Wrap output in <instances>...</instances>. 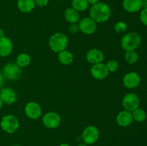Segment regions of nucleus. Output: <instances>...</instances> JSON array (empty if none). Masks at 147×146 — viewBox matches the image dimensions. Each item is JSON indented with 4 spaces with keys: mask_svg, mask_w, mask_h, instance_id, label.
<instances>
[{
    "mask_svg": "<svg viewBox=\"0 0 147 146\" xmlns=\"http://www.w3.org/2000/svg\"><path fill=\"white\" fill-rule=\"evenodd\" d=\"M89 14L90 18L96 23H102L109 19L111 15V10L106 3L98 2L92 6Z\"/></svg>",
    "mask_w": 147,
    "mask_h": 146,
    "instance_id": "1",
    "label": "nucleus"
},
{
    "mask_svg": "<svg viewBox=\"0 0 147 146\" xmlns=\"http://www.w3.org/2000/svg\"><path fill=\"white\" fill-rule=\"evenodd\" d=\"M142 44V37L136 32H129L125 34L121 39V45L126 51L135 50Z\"/></svg>",
    "mask_w": 147,
    "mask_h": 146,
    "instance_id": "2",
    "label": "nucleus"
},
{
    "mask_svg": "<svg viewBox=\"0 0 147 146\" xmlns=\"http://www.w3.org/2000/svg\"><path fill=\"white\" fill-rule=\"evenodd\" d=\"M68 40L65 34L63 33H55L50 37L49 40V46L55 52H60L67 47Z\"/></svg>",
    "mask_w": 147,
    "mask_h": 146,
    "instance_id": "3",
    "label": "nucleus"
},
{
    "mask_svg": "<svg viewBox=\"0 0 147 146\" xmlns=\"http://www.w3.org/2000/svg\"><path fill=\"white\" fill-rule=\"evenodd\" d=\"M22 68L16 62H9L4 65L3 68V76L9 80H17L21 77Z\"/></svg>",
    "mask_w": 147,
    "mask_h": 146,
    "instance_id": "4",
    "label": "nucleus"
},
{
    "mask_svg": "<svg viewBox=\"0 0 147 146\" xmlns=\"http://www.w3.org/2000/svg\"><path fill=\"white\" fill-rule=\"evenodd\" d=\"M20 126L19 120L15 116L7 115L3 117L1 121V127L7 133H13L17 130Z\"/></svg>",
    "mask_w": 147,
    "mask_h": 146,
    "instance_id": "5",
    "label": "nucleus"
},
{
    "mask_svg": "<svg viewBox=\"0 0 147 146\" xmlns=\"http://www.w3.org/2000/svg\"><path fill=\"white\" fill-rule=\"evenodd\" d=\"M99 131L98 128L95 126H88L82 133V140L85 142L86 144H94L99 138Z\"/></svg>",
    "mask_w": 147,
    "mask_h": 146,
    "instance_id": "6",
    "label": "nucleus"
},
{
    "mask_svg": "<svg viewBox=\"0 0 147 146\" xmlns=\"http://www.w3.org/2000/svg\"><path fill=\"white\" fill-rule=\"evenodd\" d=\"M139 98L134 93H129L124 96L122 101L123 107L125 108V110L132 113L136 109H137L139 106Z\"/></svg>",
    "mask_w": 147,
    "mask_h": 146,
    "instance_id": "7",
    "label": "nucleus"
},
{
    "mask_svg": "<svg viewBox=\"0 0 147 146\" xmlns=\"http://www.w3.org/2000/svg\"><path fill=\"white\" fill-rule=\"evenodd\" d=\"M61 117L55 112H48L42 117V123L47 128L54 129L60 124Z\"/></svg>",
    "mask_w": 147,
    "mask_h": 146,
    "instance_id": "8",
    "label": "nucleus"
},
{
    "mask_svg": "<svg viewBox=\"0 0 147 146\" xmlns=\"http://www.w3.org/2000/svg\"><path fill=\"white\" fill-rule=\"evenodd\" d=\"M78 27L79 29L84 34H92L96 31L97 25L90 17H85L79 21Z\"/></svg>",
    "mask_w": 147,
    "mask_h": 146,
    "instance_id": "9",
    "label": "nucleus"
},
{
    "mask_svg": "<svg viewBox=\"0 0 147 146\" xmlns=\"http://www.w3.org/2000/svg\"><path fill=\"white\" fill-rule=\"evenodd\" d=\"M24 112L29 118L33 120L38 119L42 115L41 107L35 102H30L27 103L24 107Z\"/></svg>",
    "mask_w": 147,
    "mask_h": 146,
    "instance_id": "10",
    "label": "nucleus"
},
{
    "mask_svg": "<svg viewBox=\"0 0 147 146\" xmlns=\"http://www.w3.org/2000/svg\"><path fill=\"white\" fill-rule=\"evenodd\" d=\"M90 73L95 79L101 80L106 78L109 75V72L106 64L100 62L95 64L92 66L91 69H90Z\"/></svg>",
    "mask_w": 147,
    "mask_h": 146,
    "instance_id": "11",
    "label": "nucleus"
},
{
    "mask_svg": "<svg viewBox=\"0 0 147 146\" xmlns=\"http://www.w3.org/2000/svg\"><path fill=\"white\" fill-rule=\"evenodd\" d=\"M141 78L139 74L135 72L127 73L123 78V83L126 88H136L140 84Z\"/></svg>",
    "mask_w": 147,
    "mask_h": 146,
    "instance_id": "12",
    "label": "nucleus"
},
{
    "mask_svg": "<svg viewBox=\"0 0 147 146\" xmlns=\"http://www.w3.org/2000/svg\"><path fill=\"white\" fill-rule=\"evenodd\" d=\"M133 121L134 118L132 113L127 110L120 112L116 116V123L121 127H128L133 123Z\"/></svg>",
    "mask_w": 147,
    "mask_h": 146,
    "instance_id": "13",
    "label": "nucleus"
},
{
    "mask_svg": "<svg viewBox=\"0 0 147 146\" xmlns=\"http://www.w3.org/2000/svg\"><path fill=\"white\" fill-rule=\"evenodd\" d=\"M86 60L90 64H98L103 61L104 54L101 50L98 49H91L86 54Z\"/></svg>",
    "mask_w": 147,
    "mask_h": 146,
    "instance_id": "14",
    "label": "nucleus"
},
{
    "mask_svg": "<svg viewBox=\"0 0 147 146\" xmlns=\"http://www.w3.org/2000/svg\"><path fill=\"white\" fill-rule=\"evenodd\" d=\"M13 44L11 40L7 37L0 38V56L3 57L10 55L12 52Z\"/></svg>",
    "mask_w": 147,
    "mask_h": 146,
    "instance_id": "15",
    "label": "nucleus"
},
{
    "mask_svg": "<svg viewBox=\"0 0 147 146\" xmlns=\"http://www.w3.org/2000/svg\"><path fill=\"white\" fill-rule=\"evenodd\" d=\"M0 97L3 102L6 104H13L17 100V94L11 88H4L0 92Z\"/></svg>",
    "mask_w": 147,
    "mask_h": 146,
    "instance_id": "16",
    "label": "nucleus"
},
{
    "mask_svg": "<svg viewBox=\"0 0 147 146\" xmlns=\"http://www.w3.org/2000/svg\"><path fill=\"white\" fill-rule=\"evenodd\" d=\"M123 7L125 10L130 13L139 11L143 7L142 0H123Z\"/></svg>",
    "mask_w": 147,
    "mask_h": 146,
    "instance_id": "17",
    "label": "nucleus"
},
{
    "mask_svg": "<svg viewBox=\"0 0 147 146\" xmlns=\"http://www.w3.org/2000/svg\"><path fill=\"white\" fill-rule=\"evenodd\" d=\"M64 17L66 21L70 24H76L80 20V14L79 11L73 8H68L65 9L64 12Z\"/></svg>",
    "mask_w": 147,
    "mask_h": 146,
    "instance_id": "18",
    "label": "nucleus"
},
{
    "mask_svg": "<svg viewBox=\"0 0 147 146\" xmlns=\"http://www.w3.org/2000/svg\"><path fill=\"white\" fill-rule=\"evenodd\" d=\"M18 8L22 12L29 13L33 10L35 7L34 0H18Z\"/></svg>",
    "mask_w": 147,
    "mask_h": 146,
    "instance_id": "19",
    "label": "nucleus"
},
{
    "mask_svg": "<svg viewBox=\"0 0 147 146\" xmlns=\"http://www.w3.org/2000/svg\"><path fill=\"white\" fill-rule=\"evenodd\" d=\"M58 60L61 64L67 65V64H71L72 62L73 61V55L70 52L65 50L59 52Z\"/></svg>",
    "mask_w": 147,
    "mask_h": 146,
    "instance_id": "20",
    "label": "nucleus"
},
{
    "mask_svg": "<svg viewBox=\"0 0 147 146\" xmlns=\"http://www.w3.org/2000/svg\"><path fill=\"white\" fill-rule=\"evenodd\" d=\"M30 62H31V58H30V55L26 53H20L16 59V63L21 68L28 66Z\"/></svg>",
    "mask_w": 147,
    "mask_h": 146,
    "instance_id": "21",
    "label": "nucleus"
},
{
    "mask_svg": "<svg viewBox=\"0 0 147 146\" xmlns=\"http://www.w3.org/2000/svg\"><path fill=\"white\" fill-rule=\"evenodd\" d=\"M72 6L78 11H83L88 7V2L87 0H72Z\"/></svg>",
    "mask_w": 147,
    "mask_h": 146,
    "instance_id": "22",
    "label": "nucleus"
},
{
    "mask_svg": "<svg viewBox=\"0 0 147 146\" xmlns=\"http://www.w3.org/2000/svg\"><path fill=\"white\" fill-rule=\"evenodd\" d=\"M132 115H133L134 120L139 123L144 121L146 118V113L143 109L138 107L137 109L132 112Z\"/></svg>",
    "mask_w": 147,
    "mask_h": 146,
    "instance_id": "23",
    "label": "nucleus"
},
{
    "mask_svg": "<svg viewBox=\"0 0 147 146\" xmlns=\"http://www.w3.org/2000/svg\"><path fill=\"white\" fill-rule=\"evenodd\" d=\"M138 59H139V55L135 50L126 51L125 60L129 64H134L138 61Z\"/></svg>",
    "mask_w": 147,
    "mask_h": 146,
    "instance_id": "24",
    "label": "nucleus"
},
{
    "mask_svg": "<svg viewBox=\"0 0 147 146\" xmlns=\"http://www.w3.org/2000/svg\"><path fill=\"white\" fill-rule=\"evenodd\" d=\"M114 29L115 31L117 33H122L124 32L127 29V24L124 22V21H118L116 23L114 26Z\"/></svg>",
    "mask_w": 147,
    "mask_h": 146,
    "instance_id": "25",
    "label": "nucleus"
},
{
    "mask_svg": "<svg viewBox=\"0 0 147 146\" xmlns=\"http://www.w3.org/2000/svg\"><path fill=\"white\" fill-rule=\"evenodd\" d=\"M106 65V67H107L109 72H116V70L119 69V66L118 62L115 60H109Z\"/></svg>",
    "mask_w": 147,
    "mask_h": 146,
    "instance_id": "26",
    "label": "nucleus"
},
{
    "mask_svg": "<svg viewBox=\"0 0 147 146\" xmlns=\"http://www.w3.org/2000/svg\"><path fill=\"white\" fill-rule=\"evenodd\" d=\"M140 19L144 25L147 26V9H144L141 11Z\"/></svg>",
    "mask_w": 147,
    "mask_h": 146,
    "instance_id": "27",
    "label": "nucleus"
},
{
    "mask_svg": "<svg viewBox=\"0 0 147 146\" xmlns=\"http://www.w3.org/2000/svg\"><path fill=\"white\" fill-rule=\"evenodd\" d=\"M68 30L71 34H76L80 30L78 24H77V23L76 24H70V25L68 27Z\"/></svg>",
    "mask_w": 147,
    "mask_h": 146,
    "instance_id": "28",
    "label": "nucleus"
},
{
    "mask_svg": "<svg viewBox=\"0 0 147 146\" xmlns=\"http://www.w3.org/2000/svg\"><path fill=\"white\" fill-rule=\"evenodd\" d=\"M49 0H34L35 4L39 7H45L48 4Z\"/></svg>",
    "mask_w": 147,
    "mask_h": 146,
    "instance_id": "29",
    "label": "nucleus"
},
{
    "mask_svg": "<svg viewBox=\"0 0 147 146\" xmlns=\"http://www.w3.org/2000/svg\"><path fill=\"white\" fill-rule=\"evenodd\" d=\"M3 83H4V76H3V74L0 72V88L2 87Z\"/></svg>",
    "mask_w": 147,
    "mask_h": 146,
    "instance_id": "30",
    "label": "nucleus"
},
{
    "mask_svg": "<svg viewBox=\"0 0 147 146\" xmlns=\"http://www.w3.org/2000/svg\"><path fill=\"white\" fill-rule=\"evenodd\" d=\"M88 2V4H96V3H98L99 1V0H87Z\"/></svg>",
    "mask_w": 147,
    "mask_h": 146,
    "instance_id": "31",
    "label": "nucleus"
},
{
    "mask_svg": "<svg viewBox=\"0 0 147 146\" xmlns=\"http://www.w3.org/2000/svg\"><path fill=\"white\" fill-rule=\"evenodd\" d=\"M144 9H147V0L143 1V7Z\"/></svg>",
    "mask_w": 147,
    "mask_h": 146,
    "instance_id": "32",
    "label": "nucleus"
},
{
    "mask_svg": "<svg viewBox=\"0 0 147 146\" xmlns=\"http://www.w3.org/2000/svg\"><path fill=\"white\" fill-rule=\"evenodd\" d=\"M3 37H4V32L2 29H0V38H1Z\"/></svg>",
    "mask_w": 147,
    "mask_h": 146,
    "instance_id": "33",
    "label": "nucleus"
},
{
    "mask_svg": "<svg viewBox=\"0 0 147 146\" xmlns=\"http://www.w3.org/2000/svg\"><path fill=\"white\" fill-rule=\"evenodd\" d=\"M59 146H70V145L67 144V143H62V144H60Z\"/></svg>",
    "mask_w": 147,
    "mask_h": 146,
    "instance_id": "34",
    "label": "nucleus"
},
{
    "mask_svg": "<svg viewBox=\"0 0 147 146\" xmlns=\"http://www.w3.org/2000/svg\"><path fill=\"white\" fill-rule=\"evenodd\" d=\"M2 104H3V102L2 100H1V97H0V109H1V107H2Z\"/></svg>",
    "mask_w": 147,
    "mask_h": 146,
    "instance_id": "35",
    "label": "nucleus"
},
{
    "mask_svg": "<svg viewBox=\"0 0 147 146\" xmlns=\"http://www.w3.org/2000/svg\"><path fill=\"white\" fill-rule=\"evenodd\" d=\"M78 146H87V145H86V143H80V144H79Z\"/></svg>",
    "mask_w": 147,
    "mask_h": 146,
    "instance_id": "36",
    "label": "nucleus"
},
{
    "mask_svg": "<svg viewBox=\"0 0 147 146\" xmlns=\"http://www.w3.org/2000/svg\"><path fill=\"white\" fill-rule=\"evenodd\" d=\"M12 146H22V145H14Z\"/></svg>",
    "mask_w": 147,
    "mask_h": 146,
    "instance_id": "37",
    "label": "nucleus"
},
{
    "mask_svg": "<svg viewBox=\"0 0 147 146\" xmlns=\"http://www.w3.org/2000/svg\"><path fill=\"white\" fill-rule=\"evenodd\" d=\"M60 1H64V0H60Z\"/></svg>",
    "mask_w": 147,
    "mask_h": 146,
    "instance_id": "38",
    "label": "nucleus"
},
{
    "mask_svg": "<svg viewBox=\"0 0 147 146\" xmlns=\"http://www.w3.org/2000/svg\"><path fill=\"white\" fill-rule=\"evenodd\" d=\"M142 1H145V0H142Z\"/></svg>",
    "mask_w": 147,
    "mask_h": 146,
    "instance_id": "39",
    "label": "nucleus"
}]
</instances>
